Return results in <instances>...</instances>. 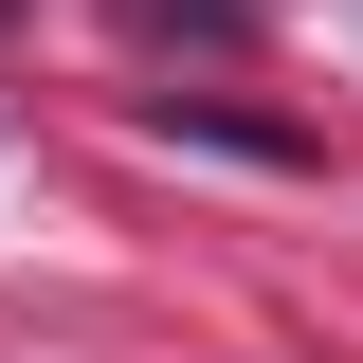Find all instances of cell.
I'll return each mask as SVG.
<instances>
[{
  "mask_svg": "<svg viewBox=\"0 0 363 363\" xmlns=\"http://www.w3.org/2000/svg\"><path fill=\"white\" fill-rule=\"evenodd\" d=\"M109 18H128L145 55H236L255 37V0H109Z\"/></svg>",
  "mask_w": 363,
  "mask_h": 363,
  "instance_id": "obj_1",
  "label": "cell"
}]
</instances>
